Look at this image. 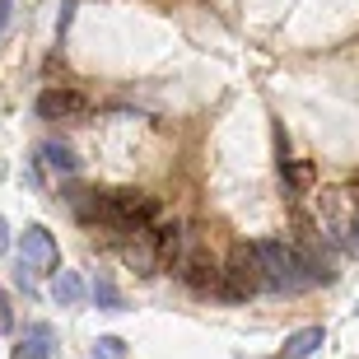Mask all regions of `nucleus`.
Listing matches in <instances>:
<instances>
[{
    "instance_id": "nucleus-1",
    "label": "nucleus",
    "mask_w": 359,
    "mask_h": 359,
    "mask_svg": "<svg viewBox=\"0 0 359 359\" xmlns=\"http://www.w3.org/2000/svg\"><path fill=\"white\" fill-rule=\"evenodd\" d=\"M252 257H257V271H262V290L299 294L313 285V276L304 271V262H299V252H294L290 243L262 238V243H252Z\"/></svg>"
},
{
    "instance_id": "nucleus-2",
    "label": "nucleus",
    "mask_w": 359,
    "mask_h": 359,
    "mask_svg": "<svg viewBox=\"0 0 359 359\" xmlns=\"http://www.w3.org/2000/svg\"><path fill=\"white\" fill-rule=\"evenodd\" d=\"M56 266H61V248L47 233V224H28L24 238H19V280H24V290H33L38 276H52Z\"/></svg>"
},
{
    "instance_id": "nucleus-3",
    "label": "nucleus",
    "mask_w": 359,
    "mask_h": 359,
    "mask_svg": "<svg viewBox=\"0 0 359 359\" xmlns=\"http://www.w3.org/2000/svg\"><path fill=\"white\" fill-rule=\"evenodd\" d=\"M262 290V271H257V257L252 248H233L224 262V271H219V299H229V304H243V299H252V294Z\"/></svg>"
},
{
    "instance_id": "nucleus-4",
    "label": "nucleus",
    "mask_w": 359,
    "mask_h": 359,
    "mask_svg": "<svg viewBox=\"0 0 359 359\" xmlns=\"http://www.w3.org/2000/svg\"><path fill=\"white\" fill-rule=\"evenodd\" d=\"M112 196V229H149L154 215H159V201L145 196V191H107Z\"/></svg>"
},
{
    "instance_id": "nucleus-5",
    "label": "nucleus",
    "mask_w": 359,
    "mask_h": 359,
    "mask_svg": "<svg viewBox=\"0 0 359 359\" xmlns=\"http://www.w3.org/2000/svg\"><path fill=\"white\" fill-rule=\"evenodd\" d=\"M38 117L42 121H80L89 117V98L75 89H42L38 93Z\"/></svg>"
},
{
    "instance_id": "nucleus-6",
    "label": "nucleus",
    "mask_w": 359,
    "mask_h": 359,
    "mask_svg": "<svg viewBox=\"0 0 359 359\" xmlns=\"http://www.w3.org/2000/svg\"><path fill=\"white\" fill-rule=\"evenodd\" d=\"M294 252H299V262H304V271L313 280H332L336 276V262H332V252H327V248H322V233H313V229H299V248H294Z\"/></svg>"
},
{
    "instance_id": "nucleus-7",
    "label": "nucleus",
    "mask_w": 359,
    "mask_h": 359,
    "mask_svg": "<svg viewBox=\"0 0 359 359\" xmlns=\"http://www.w3.org/2000/svg\"><path fill=\"white\" fill-rule=\"evenodd\" d=\"M135 238L121 248V257H126V266H135L140 276H154V266H159V233H149V229H131Z\"/></svg>"
},
{
    "instance_id": "nucleus-8",
    "label": "nucleus",
    "mask_w": 359,
    "mask_h": 359,
    "mask_svg": "<svg viewBox=\"0 0 359 359\" xmlns=\"http://www.w3.org/2000/svg\"><path fill=\"white\" fill-rule=\"evenodd\" d=\"M10 359H56V332L52 322H33L24 332V341L10 350Z\"/></svg>"
},
{
    "instance_id": "nucleus-9",
    "label": "nucleus",
    "mask_w": 359,
    "mask_h": 359,
    "mask_svg": "<svg viewBox=\"0 0 359 359\" xmlns=\"http://www.w3.org/2000/svg\"><path fill=\"white\" fill-rule=\"evenodd\" d=\"M327 341V332L322 327H304V332H294V336H285V346H280V355L276 359H308L313 350Z\"/></svg>"
},
{
    "instance_id": "nucleus-10",
    "label": "nucleus",
    "mask_w": 359,
    "mask_h": 359,
    "mask_svg": "<svg viewBox=\"0 0 359 359\" xmlns=\"http://www.w3.org/2000/svg\"><path fill=\"white\" fill-rule=\"evenodd\" d=\"M187 285H191L196 294H205V290L219 294V266L205 262V257H187Z\"/></svg>"
},
{
    "instance_id": "nucleus-11",
    "label": "nucleus",
    "mask_w": 359,
    "mask_h": 359,
    "mask_svg": "<svg viewBox=\"0 0 359 359\" xmlns=\"http://www.w3.org/2000/svg\"><path fill=\"white\" fill-rule=\"evenodd\" d=\"M38 154H42V168H47V173H56V177H70L75 168H80V159H75L66 145H56V140H47Z\"/></svg>"
},
{
    "instance_id": "nucleus-12",
    "label": "nucleus",
    "mask_w": 359,
    "mask_h": 359,
    "mask_svg": "<svg viewBox=\"0 0 359 359\" xmlns=\"http://www.w3.org/2000/svg\"><path fill=\"white\" fill-rule=\"evenodd\" d=\"M52 299H56V304H80V299H84V280L80 276H75V271H56V280H52Z\"/></svg>"
},
{
    "instance_id": "nucleus-13",
    "label": "nucleus",
    "mask_w": 359,
    "mask_h": 359,
    "mask_svg": "<svg viewBox=\"0 0 359 359\" xmlns=\"http://www.w3.org/2000/svg\"><path fill=\"white\" fill-rule=\"evenodd\" d=\"M93 304L107 308V313H117V308H121V294H117V285H112V276H98V280H93Z\"/></svg>"
},
{
    "instance_id": "nucleus-14",
    "label": "nucleus",
    "mask_w": 359,
    "mask_h": 359,
    "mask_svg": "<svg viewBox=\"0 0 359 359\" xmlns=\"http://www.w3.org/2000/svg\"><path fill=\"white\" fill-rule=\"evenodd\" d=\"M93 359H126V341L121 336H98L93 341Z\"/></svg>"
},
{
    "instance_id": "nucleus-15",
    "label": "nucleus",
    "mask_w": 359,
    "mask_h": 359,
    "mask_svg": "<svg viewBox=\"0 0 359 359\" xmlns=\"http://www.w3.org/2000/svg\"><path fill=\"white\" fill-rule=\"evenodd\" d=\"M280 168H285V177H290L294 187H308V182H313V163H290V159H285Z\"/></svg>"
},
{
    "instance_id": "nucleus-16",
    "label": "nucleus",
    "mask_w": 359,
    "mask_h": 359,
    "mask_svg": "<svg viewBox=\"0 0 359 359\" xmlns=\"http://www.w3.org/2000/svg\"><path fill=\"white\" fill-rule=\"evenodd\" d=\"M14 327V313H10V294L0 290V332H10Z\"/></svg>"
},
{
    "instance_id": "nucleus-17",
    "label": "nucleus",
    "mask_w": 359,
    "mask_h": 359,
    "mask_svg": "<svg viewBox=\"0 0 359 359\" xmlns=\"http://www.w3.org/2000/svg\"><path fill=\"white\" fill-rule=\"evenodd\" d=\"M0 252H10V224H5V215H0Z\"/></svg>"
},
{
    "instance_id": "nucleus-18",
    "label": "nucleus",
    "mask_w": 359,
    "mask_h": 359,
    "mask_svg": "<svg viewBox=\"0 0 359 359\" xmlns=\"http://www.w3.org/2000/svg\"><path fill=\"white\" fill-rule=\"evenodd\" d=\"M5 24H10V0H0V33H5Z\"/></svg>"
},
{
    "instance_id": "nucleus-19",
    "label": "nucleus",
    "mask_w": 359,
    "mask_h": 359,
    "mask_svg": "<svg viewBox=\"0 0 359 359\" xmlns=\"http://www.w3.org/2000/svg\"><path fill=\"white\" fill-rule=\"evenodd\" d=\"M355 201H359V196H355Z\"/></svg>"
}]
</instances>
